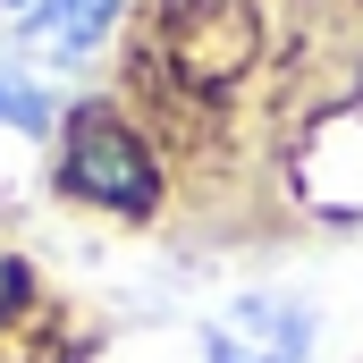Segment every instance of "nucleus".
Returning <instances> with one entry per match:
<instances>
[{
  "label": "nucleus",
  "instance_id": "nucleus-4",
  "mask_svg": "<svg viewBox=\"0 0 363 363\" xmlns=\"http://www.w3.org/2000/svg\"><path fill=\"white\" fill-rule=\"evenodd\" d=\"M0 118H9V127H43V118H51V101L26 85V77H0Z\"/></svg>",
  "mask_w": 363,
  "mask_h": 363
},
{
  "label": "nucleus",
  "instance_id": "nucleus-3",
  "mask_svg": "<svg viewBox=\"0 0 363 363\" xmlns=\"http://www.w3.org/2000/svg\"><path fill=\"white\" fill-rule=\"evenodd\" d=\"M110 17H118V0H34V9H26V34H34L43 51H60V60H85Z\"/></svg>",
  "mask_w": 363,
  "mask_h": 363
},
{
  "label": "nucleus",
  "instance_id": "nucleus-5",
  "mask_svg": "<svg viewBox=\"0 0 363 363\" xmlns=\"http://www.w3.org/2000/svg\"><path fill=\"white\" fill-rule=\"evenodd\" d=\"M17 296H26V271H17V262H0V304H17Z\"/></svg>",
  "mask_w": 363,
  "mask_h": 363
},
{
  "label": "nucleus",
  "instance_id": "nucleus-1",
  "mask_svg": "<svg viewBox=\"0 0 363 363\" xmlns=\"http://www.w3.org/2000/svg\"><path fill=\"white\" fill-rule=\"evenodd\" d=\"M60 186L77 203H101V211H152L161 203V161L110 101H85L60 135Z\"/></svg>",
  "mask_w": 363,
  "mask_h": 363
},
{
  "label": "nucleus",
  "instance_id": "nucleus-2",
  "mask_svg": "<svg viewBox=\"0 0 363 363\" xmlns=\"http://www.w3.org/2000/svg\"><path fill=\"white\" fill-rule=\"evenodd\" d=\"M304 355H313V313L287 296H245L211 330V363H304Z\"/></svg>",
  "mask_w": 363,
  "mask_h": 363
},
{
  "label": "nucleus",
  "instance_id": "nucleus-6",
  "mask_svg": "<svg viewBox=\"0 0 363 363\" xmlns=\"http://www.w3.org/2000/svg\"><path fill=\"white\" fill-rule=\"evenodd\" d=\"M9 9H34V0H9Z\"/></svg>",
  "mask_w": 363,
  "mask_h": 363
}]
</instances>
